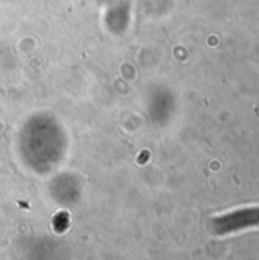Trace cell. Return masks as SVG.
I'll use <instances>...</instances> for the list:
<instances>
[{"mask_svg": "<svg viewBox=\"0 0 259 260\" xmlns=\"http://www.w3.org/2000/svg\"><path fill=\"white\" fill-rule=\"evenodd\" d=\"M259 225V207H244L232 213L218 216L214 221V229L220 235L234 233Z\"/></svg>", "mask_w": 259, "mask_h": 260, "instance_id": "1", "label": "cell"}]
</instances>
